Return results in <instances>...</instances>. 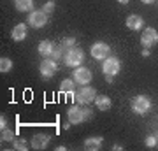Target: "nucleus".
Masks as SVG:
<instances>
[{"label":"nucleus","instance_id":"nucleus-1","mask_svg":"<svg viewBox=\"0 0 158 151\" xmlns=\"http://www.w3.org/2000/svg\"><path fill=\"white\" fill-rule=\"evenodd\" d=\"M67 118L72 125H79V123H83V121L91 120L93 118V111H91L90 107H81V104L79 106H70L67 109Z\"/></svg>","mask_w":158,"mask_h":151},{"label":"nucleus","instance_id":"nucleus-2","mask_svg":"<svg viewBox=\"0 0 158 151\" xmlns=\"http://www.w3.org/2000/svg\"><path fill=\"white\" fill-rule=\"evenodd\" d=\"M151 109V99L148 95H135L132 99V111L139 116H146Z\"/></svg>","mask_w":158,"mask_h":151},{"label":"nucleus","instance_id":"nucleus-3","mask_svg":"<svg viewBox=\"0 0 158 151\" xmlns=\"http://www.w3.org/2000/svg\"><path fill=\"white\" fill-rule=\"evenodd\" d=\"M63 62L67 67H81V63L85 62V51L81 48H72L69 49L63 56Z\"/></svg>","mask_w":158,"mask_h":151},{"label":"nucleus","instance_id":"nucleus-4","mask_svg":"<svg viewBox=\"0 0 158 151\" xmlns=\"http://www.w3.org/2000/svg\"><path fill=\"white\" fill-rule=\"evenodd\" d=\"M74 99H76L77 104H81V106H90L91 102H95L97 91H95V88H91V86H83L81 90L76 91V97H74Z\"/></svg>","mask_w":158,"mask_h":151},{"label":"nucleus","instance_id":"nucleus-5","mask_svg":"<svg viewBox=\"0 0 158 151\" xmlns=\"http://www.w3.org/2000/svg\"><path fill=\"white\" fill-rule=\"evenodd\" d=\"M49 21V14H46L42 9H34L28 14V25H32L34 28H42L48 25Z\"/></svg>","mask_w":158,"mask_h":151},{"label":"nucleus","instance_id":"nucleus-6","mask_svg":"<svg viewBox=\"0 0 158 151\" xmlns=\"http://www.w3.org/2000/svg\"><path fill=\"white\" fill-rule=\"evenodd\" d=\"M119 69H121V63H119L118 58H114V56H107L104 63H102V72L106 74V76H113L116 78L119 74Z\"/></svg>","mask_w":158,"mask_h":151},{"label":"nucleus","instance_id":"nucleus-7","mask_svg":"<svg viewBox=\"0 0 158 151\" xmlns=\"http://www.w3.org/2000/svg\"><path fill=\"white\" fill-rule=\"evenodd\" d=\"M39 70H40V76H42V78L49 79V78H53V76L56 74L58 62H55L53 58H44V60L40 62V65H39Z\"/></svg>","mask_w":158,"mask_h":151},{"label":"nucleus","instance_id":"nucleus-8","mask_svg":"<svg viewBox=\"0 0 158 151\" xmlns=\"http://www.w3.org/2000/svg\"><path fill=\"white\" fill-rule=\"evenodd\" d=\"M141 44H142V48H148V49H151L153 46H156L158 44V32L151 27L146 28L141 35Z\"/></svg>","mask_w":158,"mask_h":151},{"label":"nucleus","instance_id":"nucleus-9","mask_svg":"<svg viewBox=\"0 0 158 151\" xmlns=\"http://www.w3.org/2000/svg\"><path fill=\"white\" fill-rule=\"evenodd\" d=\"M111 53V48H109L106 42H95V44L91 46L90 49V55L95 58V60H106Z\"/></svg>","mask_w":158,"mask_h":151},{"label":"nucleus","instance_id":"nucleus-10","mask_svg":"<svg viewBox=\"0 0 158 151\" xmlns=\"http://www.w3.org/2000/svg\"><path fill=\"white\" fill-rule=\"evenodd\" d=\"M91 78H93V74H91L90 69H86V67H77L74 70V81H76V84H88L91 81Z\"/></svg>","mask_w":158,"mask_h":151},{"label":"nucleus","instance_id":"nucleus-11","mask_svg":"<svg viewBox=\"0 0 158 151\" xmlns=\"http://www.w3.org/2000/svg\"><path fill=\"white\" fill-rule=\"evenodd\" d=\"M51 142L49 134H35L32 137V149H46Z\"/></svg>","mask_w":158,"mask_h":151},{"label":"nucleus","instance_id":"nucleus-12","mask_svg":"<svg viewBox=\"0 0 158 151\" xmlns=\"http://www.w3.org/2000/svg\"><path fill=\"white\" fill-rule=\"evenodd\" d=\"M11 37H12V40H16V42L25 40L27 39V25H25V23H18L16 27L11 30Z\"/></svg>","mask_w":158,"mask_h":151},{"label":"nucleus","instance_id":"nucleus-13","mask_svg":"<svg viewBox=\"0 0 158 151\" xmlns=\"http://www.w3.org/2000/svg\"><path fill=\"white\" fill-rule=\"evenodd\" d=\"M76 81L74 79H63L60 84V93L67 97H76Z\"/></svg>","mask_w":158,"mask_h":151},{"label":"nucleus","instance_id":"nucleus-14","mask_svg":"<svg viewBox=\"0 0 158 151\" xmlns=\"http://www.w3.org/2000/svg\"><path fill=\"white\" fill-rule=\"evenodd\" d=\"M104 144V139H102L100 135H95V137H88L85 141V148L88 151H98Z\"/></svg>","mask_w":158,"mask_h":151},{"label":"nucleus","instance_id":"nucleus-15","mask_svg":"<svg viewBox=\"0 0 158 151\" xmlns=\"http://www.w3.org/2000/svg\"><path fill=\"white\" fill-rule=\"evenodd\" d=\"M37 51H39V55H40V56L48 58V56L53 55V51H55V44H53L51 40H40V42H39V48H37Z\"/></svg>","mask_w":158,"mask_h":151},{"label":"nucleus","instance_id":"nucleus-16","mask_svg":"<svg viewBox=\"0 0 158 151\" xmlns=\"http://www.w3.org/2000/svg\"><path fill=\"white\" fill-rule=\"evenodd\" d=\"M142 27H144V19H142L141 16L130 14V16L127 18V28H130V30H141Z\"/></svg>","mask_w":158,"mask_h":151},{"label":"nucleus","instance_id":"nucleus-17","mask_svg":"<svg viewBox=\"0 0 158 151\" xmlns=\"http://www.w3.org/2000/svg\"><path fill=\"white\" fill-rule=\"evenodd\" d=\"M14 6L19 12H32L34 11V0H14Z\"/></svg>","mask_w":158,"mask_h":151},{"label":"nucleus","instance_id":"nucleus-18","mask_svg":"<svg viewBox=\"0 0 158 151\" xmlns=\"http://www.w3.org/2000/svg\"><path fill=\"white\" fill-rule=\"evenodd\" d=\"M95 104L100 111H109V109H111V99H109L107 95H97Z\"/></svg>","mask_w":158,"mask_h":151},{"label":"nucleus","instance_id":"nucleus-19","mask_svg":"<svg viewBox=\"0 0 158 151\" xmlns=\"http://www.w3.org/2000/svg\"><path fill=\"white\" fill-rule=\"evenodd\" d=\"M76 44H77V42H76V39H74V37H63V39L60 40V44H58V46H60L65 53H67L69 49L76 48Z\"/></svg>","mask_w":158,"mask_h":151},{"label":"nucleus","instance_id":"nucleus-20","mask_svg":"<svg viewBox=\"0 0 158 151\" xmlns=\"http://www.w3.org/2000/svg\"><path fill=\"white\" fill-rule=\"evenodd\" d=\"M12 149H18V151H27L28 149V141L19 137V139H14L12 141Z\"/></svg>","mask_w":158,"mask_h":151},{"label":"nucleus","instance_id":"nucleus-21","mask_svg":"<svg viewBox=\"0 0 158 151\" xmlns=\"http://www.w3.org/2000/svg\"><path fill=\"white\" fill-rule=\"evenodd\" d=\"M11 69H12L11 58H7V56H2V58H0V72L6 74V72H9Z\"/></svg>","mask_w":158,"mask_h":151},{"label":"nucleus","instance_id":"nucleus-22","mask_svg":"<svg viewBox=\"0 0 158 151\" xmlns=\"http://www.w3.org/2000/svg\"><path fill=\"white\" fill-rule=\"evenodd\" d=\"M0 139L4 141V142H12V141L16 139V134H14L11 128H2V135H0Z\"/></svg>","mask_w":158,"mask_h":151},{"label":"nucleus","instance_id":"nucleus-23","mask_svg":"<svg viewBox=\"0 0 158 151\" xmlns=\"http://www.w3.org/2000/svg\"><path fill=\"white\" fill-rule=\"evenodd\" d=\"M63 56H65V51H63L60 46H58V48H55V51H53V55H51L49 58H53L55 62H58V60H62Z\"/></svg>","mask_w":158,"mask_h":151},{"label":"nucleus","instance_id":"nucleus-24","mask_svg":"<svg viewBox=\"0 0 158 151\" xmlns=\"http://www.w3.org/2000/svg\"><path fill=\"white\" fill-rule=\"evenodd\" d=\"M55 9H56V4H55V2H46L44 6H42V11L46 12V14H53V12H55Z\"/></svg>","mask_w":158,"mask_h":151},{"label":"nucleus","instance_id":"nucleus-25","mask_svg":"<svg viewBox=\"0 0 158 151\" xmlns=\"http://www.w3.org/2000/svg\"><path fill=\"white\" fill-rule=\"evenodd\" d=\"M144 144H146L148 148H155V146L158 144V137L156 135H148L146 141H144Z\"/></svg>","mask_w":158,"mask_h":151},{"label":"nucleus","instance_id":"nucleus-26","mask_svg":"<svg viewBox=\"0 0 158 151\" xmlns=\"http://www.w3.org/2000/svg\"><path fill=\"white\" fill-rule=\"evenodd\" d=\"M0 128H7V120L4 116L0 118Z\"/></svg>","mask_w":158,"mask_h":151},{"label":"nucleus","instance_id":"nucleus-27","mask_svg":"<svg viewBox=\"0 0 158 151\" xmlns=\"http://www.w3.org/2000/svg\"><path fill=\"white\" fill-rule=\"evenodd\" d=\"M149 55H151V51L148 49V48H144V49H142V56L146 58V56H149Z\"/></svg>","mask_w":158,"mask_h":151},{"label":"nucleus","instance_id":"nucleus-28","mask_svg":"<svg viewBox=\"0 0 158 151\" xmlns=\"http://www.w3.org/2000/svg\"><path fill=\"white\" fill-rule=\"evenodd\" d=\"M113 149H114V151H121V149H123V148H121V146H119V144H114V146H113Z\"/></svg>","mask_w":158,"mask_h":151},{"label":"nucleus","instance_id":"nucleus-29","mask_svg":"<svg viewBox=\"0 0 158 151\" xmlns=\"http://www.w3.org/2000/svg\"><path fill=\"white\" fill-rule=\"evenodd\" d=\"M106 81H107V83H113L114 78H113V76H106Z\"/></svg>","mask_w":158,"mask_h":151},{"label":"nucleus","instance_id":"nucleus-30","mask_svg":"<svg viewBox=\"0 0 158 151\" xmlns=\"http://www.w3.org/2000/svg\"><path fill=\"white\" fill-rule=\"evenodd\" d=\"M142 4H146V6H149V4H153V2H155V0H141Z\"/></svg>","mask_w":158,"mask_h":151},{"label":"nucleus","instance_id":"nucleus-31","mask_svg":"<svg viewBox=\"0 0 158 151\" xmlns=\"http://www.w3.org/2000/svg\"><path fill=\"white\" fill-rule=\"evenodd\" d=\"M65 149H67L65 146H58V148H56V151H65Z\"/></svg>","mask_w":158,"mask_h":151},{"label":"nucleus","instance_id":"nucleus-32","mask_svg":"<svg viewBox=\"0 0 158 151\" xmlns=\"http://www.w3.org/2000/svg\"><path fill=\"white\" fill-rule=\"evenodd\" d=\"M118 2H119V4H121V6H125V4H128L130 0H118Z\"/></svg>","mask_w":158,"mask_h":151}]
</instances>
